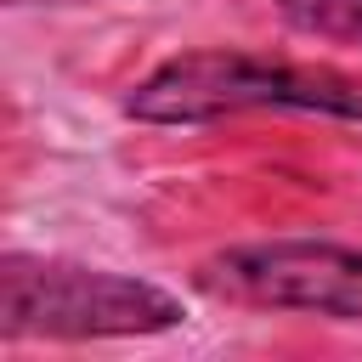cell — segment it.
Wrapping results in <instances>:
<instances>
[{
	"label": "cell",
	"instance_id": "3",
	"mask_svg": "<svg viewBox=\"0 0 362 362\" xmlns=\"http://www.w3.org/2000/svg\"><path fill=\"white\" fill-rule=\"evenodd\" d=\"M192 288L221 305L362 322V249L328 238L232 243L192 266Z\"/></svg>",
	"mask_w": 362,
	"mask_h": 362
},
{
	"label": "cell",
	"instance_id": "1",
	"mask_svg": "<svg viewBox=\"0 0 362 362\" xmlns=\"http://www.w3.org/2000/svg\"><path fill=\"white\" fill-rule=\"evenodd\" d=\"M322 113L362 124V74L328 62H288L238 45H198L164 57L147 79L124 90V119L136 124H215L232 113Z\"/></svg>",
	"mask_w": 362,
	"mask_h": 362
},
{
	"label": "cell",
	"instance_id": "5",
	"mask_svg": "<svg viewBox=\"0 0 362 362\" xmlns=\"http://www.w3.org/2000/svg\"><path fill=\"white\" fill-rule=\"evenodd\" d=\"M11 6H28V0H11Z\"/></svg>",
	"mask_w": 362,
	"mask_h": 362
},
{
	"label": "cell",
	"instance_id": "2",
	"mask_svg": "<svg viewBox=\"0 0 362 362\" xmlns=\"http://www.w3.org/2000/svg\"><path fill=\"white\" fill-rule=\"evenodd\" d=\"M187 322V305L136 272L62 255H0V334L17 339H147Z\"/></svg>",
	"mask_w": 362,
	"mask_h": 362
},
{
	"label": "cell",
	"instance_id": "4",
	"mask_svg": "<svg viewBox=\"0 0 362 362\" xmlns=\"http://www.w3.org/2000/svg\"><path fill=\"white\" fill-rule=\"evenodd\" d=\"M277 17L305 40L362 51V0H277Z\"/></svg>",
	"mask_w": 362,
	"mask_h": 362
}]
</instances>
